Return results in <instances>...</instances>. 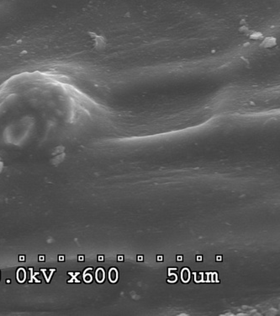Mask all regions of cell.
<instances>
[{
    "mask_svg": "<svg viewBox=\"0 0 280 316\" xmlns=\"http://www.w3.org/2000/svg\"><path fill=\"white\" fill-rule=\"evenodd\" d=\"M92 41L94 45L95 48L98 51H103L105 49L107 46V39L103 36H99V35L94 34L92 36Z\"/></svg>",
    "mask_w": 280,
    "mask_h": 316,
    "instance_id": "cell-1",
    "label": "cell"
},
{
    "mask_svg": "<svg viewBox=\"0 0 280 316\" xmlns=\"http://www.w3.org/2000/svg\"><path fill=\"white\" fill-rule=\"evenodd\" d=\"M277 45V39L273 36H267V37H263L260 46L262 48H266V49H269L274 47Z\"/></svg>",
    "mask_w": 280,
    "mask_h": 316,
    "instance_id": "cell-2",
    "label": "cell"
},
{
    "mask_svg": "<svg viewBox=\"0 0 280 316\" xmlns=\"http://www.w3.org/2000/svg\"><path fill=\"white\" fill-rule=\"evenodd\" d=\"M242 22H243V24L241 23V26L239 27V32H240V33H242V34L248 35L250 32H251L250 27L248 26V24L246 23L245 20H242Z\"/></svg>",
    "mask_w": 280,
    "mask_h": 316,
    "instance_id": "cell-3",
    "label": "cell"
},
{
    "mask_svg": "<svg viewBox=\"0 0 280 316\" xmlns=\"http://www.w3.org/2000/svg\"><path fill=\"white\" fill-rule=\"evenodd\" d=\"M249 38L252 39V40H257V41H259V40H262L264 36L263 34L260 32V31H251L249 34Z\"/></svg>",
    "mask_w": 280,
    "mask_h": 316,
    "instance_id": "cell-4",
    "label": "cell"
}]
</instances>
